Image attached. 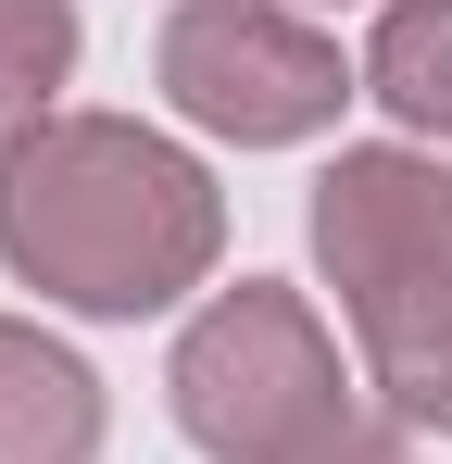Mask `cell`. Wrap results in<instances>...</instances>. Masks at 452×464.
<instances>
[{"instance_id": "1", "label": "cell", "mask_w": 452, "mask_h": 464, "mask_svg": "<svg viewBox=\"0 0 452 464\" xmlns=\"http://www.w3.org/2000/svg\"><path fill=\"white\" fill-rule=\"evenodd\" d=\"M0 264L13 289L101 326L176 314L214 289L226 264V188L189 139H163L139 113H51L25 139H0Z\"/></svg>"}, {"instance_id": "2", "label": "cell", "mask_w": 452, "mask_h": 464, "mask_svg": "<svg viewBox=\"0 0 452 464\" xmlns=\"http://www.w3.org/2000/svg\"><path fill=\"white\" fill-rule=\"evenodd\" d=\"M301 238L339 289L377 427L452 440V163L415 139H339L301 201Z\"/></svg>"}, {"instance_id": "3", "label": "cell", "mask_w": 452, "mask_h": 464, "mask_svg": "<svg viewBox=\"0 0 452 464\" xmlns=\"http://www.w3.org/2000/svg\"><path fill=\"white\" fill-rule=\"evenodd\" d=\"M352 364H339V339H327V314L301 302L290 276H239L214 302L176 326V352H163V414H176V440L214 464H314L339 452L365 414H352Z\"/></svg>"}, {"instance_id": "4", "label": "cell", "mask_w": 452, "mask_h": 464, "mask_svg": "<svg viewBox=\"0 0 452 464\" xmlns=\"http://www.w3.org/2000/svg\"><path fill=\"white\" fill-rule=\"evenodd\" d=\"M151 88L226 151H301L339 126V101H365V63H339V38L290 0H176L151 38Z\"/></svg>"}, {"instance_id": "5", "label": "cell", "mask_w": 452, "mask_h": 464, "mask_svg": "<svg viewBox=\"0 0 452 464\" xmlns=\"http://www.w3.org/2000/svg\"><path fill=\"white\" fill-rule=\"evenodd\" d=\"M101 364L38 314H0V464H101Z\"/></svg>"}, {"instance_id": "6", "label": "cell", "mask_w": 452, "mask_h": 464, "mask_svg": "<svg viewBox=\"0 0 452 464\" xmlns=\"http://www.w3.org/2000/svg\"><path fill=\"white\" fill-rule=\"evenodd\" d=\"M365 101L415 139V151H452V0H389V13H377Z\"/></svg>"}, {"instance_id": "7", "label": "cell", "mask_w": 452, "mask_h": 464, "mask_svg": "<svg viewBox=\"0 0 452 464\" xmlns=\"http://www.w3.org/2000/svg\"><path fill=\"white\" fill-rule=\"evenodd\" d=\"M75 51H88L75 0H0V139H25V126H51V113H64Z\"/></svg>"}, {"instance_id": "8", "label": "cell", "mask_w": 452, "mask_h": 464, "mask_svg": "<svg viewBox=\"0 0 452 464\" xmlns=\"http://www.w3.org/2000/svg\"><path fill=\"white\" fill-rule=\"evenodd\" d=\"M314 464H415V452H402V427H352L339 452H314Z\"/></svg>"}]
</instances>
